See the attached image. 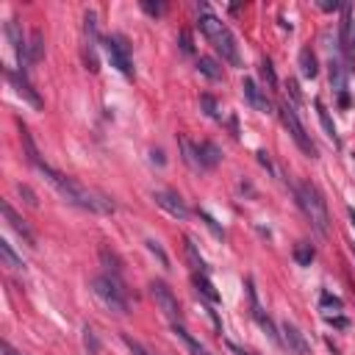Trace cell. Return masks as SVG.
I'll use <instances>...</instances> for the list:
<instances>
[{
	"instance_id": "cell-1",
	"label": "cell",
	"mask_w": 355,
	"mask_h": 355,
	"mask_svg": "<svg viewBox=\"0 0 355 355\" xmlns=\"http://www.w3.org/2000/svg\"><path fill=\"white\" fill-rule=\"evenodd\" d=\"M36 169L47 178V183H50L67 202H72V205H78V208H83V211H94V214H114V202H111L105 194L86 189L80 180H75V178H69V175L53 169L47 161H42Z\"/></svg>"
},
{
	"instance_id": "cell-2",
	"label": "cell",
	"mask_w": 355,
	"mask_h": 355,
	"mask_svg": "<svg viewBox=\"0 0 355 355\" xmlns=\"http://www.w3.org/2000/svg\"><path fill=\"white\" fill-rule=\"evenodd\" d=\"M197 22H200L202 36H205V39L214 44V50L222 55V61L239 67V64H241V58H239V44H236V36L230 33V28H227L219 17H214L208 8H202V14H200Z\"/></svg>"
},
{
	"instance_id": "cell-3",
	"label": "cell",
	"mask_w": 355,
	"mask_h": 355,
	"mask_svg": "<svg viewBox=\"0 0 355 355\" xmlns=\"http://www.w3.org/2000/svg\"><path fill=\"white\" fill-rule=\"evenodd\" d=\"M294 197H297V202H300V208L305 211V216L311 219V225L316 227V233L319 236H327V230H330V216H327V202H324V197H322V191L313 186V183H300L297 189H294Z\"/></svg>"
},
{
	"instance_id": "cell-4",
	"label": "cell",
	"mask_w": 355,
	"mask_h": 355,
	"mask_svg": "<svg viewBox=\"0 0 355 355\" xmlns=\"http://www.w3.org/2000/svg\"><path fill=\"white\" fill-rule=\"evenodd\" d=\"M92 294L114 313H128V297H125V288L119 283V277L114 275H97L92 277Z\"/></svg>"
},
{
	"instance_id": "cell-5",
	"label": "cell",
	"mask_w": 355,
	"mask_h": 355,
	"mask_svg": "<svg viewBox=\"0 0 355 355\" xmlns=\"http://www.w3.org/2000/svg\"><path fill=\"white\" fill-rule=\"evenodd\" d=\"M280 119H283V125L288 128V133H291V139H294V144L305 153V155H311V158H316V144L311 141V136H308V130H305V125L300 122V116H297V111L288 105V103H283L280 105Z\"/></svg>"
},
{
	"instance_id": "cell-6",
	"label": "cell",
	"mask_w": 355,
	"mask_h": 355,
	"mask_svg": "<svg viewBox=\"0 0 355 355\" xmlns=\"http://www.w3.org/2000/svg\"><path fill=\"white\" fill-rule=\"evenodd\" d=\"M103 47H105V55L111 58V67H116L122 75H133L130 44H128V39H125L122 33H111V36H105Z\"/></svg>"
},
{
	"instance_id": "cell-7",
	"label": "cell",
	"mask_w": 355,
	"mask_h": 355,
	"mask_svg": "<svg viewBox=\"0 0 355 355\" xmlns=\"http://www.w3.org/2000/svg\"><path fill=\"white\" fill-rule=\"evenodd\" d=\"M150 294H153L155 305L161 308V313H164L169 322H180V305H178V297H175V291H172L164 280H153V283H150Z\"/></svg>"
},
{
	"instance_id": "cell-8",
	"label": "cell",
	"mask_w": 355,
	"mask_h": 355,
	"mask_svg": "<svg viewBox=\"0 0 355 355\" xmlns=\"http://www.w3.org/2000/svg\"><path fill=\"white\" fill-rule=\"evenodd\" d=\"M153 200H155L158 208H164V211H166L169 216H175V219H186V216H189V208H186L183 197H180L178 191H172V189H155V191H153Z\"/></svg>"
},
{
	"instance_id": "cell-9",
	"label": "cell",
	"mask_w": 355,
	"mask_h": 355,
	"mask_svg": "<svg viewBox=\"0 0 355 355\" xmlns=\"http://www.w3.org/2000/svg\"><path fill=\"white\" fill-rule=\"evenodd\" d=\"M6 36H8V44H11V50H14L17 61H19V67L25 69V67L31 64V61H28V42H25V33H22V28H19L17 19H8V22H6Z\"/></svg>"
},
{
	"instance_id": "cell-10",
	"label": "cell",
	"mask_w": 355,
	"mask_h": 355,
	"mask_svg": "<svg viewBox=\"0 0 355 355\" xmlns=\"http://www.w3.org/2000/svg\"><path fill=\"white\" fill-rule=\"evenodd\" d=\"M83 33H86V44H83V55H86V67L92 72H97V17L94 11H86V25H83Z\"/></svg>"
},
{
	"instance_id": "cell-11",
	"label": "cell",
	"mask_w": 355,
	"mask_h": 355,
	"mask_svg": "<svg viewBox=\"0 0 355 355\" xmlns=\"http://www.w3.org/2000/svg\"><path fill=\"white\" fill-rule=\"evenodd\" d=\"M6 78H8V83L14 86V92L22 97V100H28L33 108H42V97L33 92V86L28 83V78H25V72H14L11 67H6Z\"/></svg>"
},
{
	"instance_id": "cell-12",
	"label": "cell",
	"mask_w": 355,
	"mask_h": 355,
	"mask_svg": "<svg viewBox=\"0 0 355 355\" xmlns=\"http://www.w3.org/2000/svg\"><path fill=\"white\" fill-rule=\"evenodd\" d=\"M3 216H6V222H8V227L25 241V244H31V247H36V233L31 230V225L11 208V202H3Z\"/></svg>"
},
{
	"instance_id": "cell-13",
	"label": "cell",
	"mask_w": 355,
	"mask_h": 355,
	"mask_svg": "<svg viewBox=\"0 0 355 355\" xmlns=\"http://www.w3.org/2000/svg\"><path fill=\"white\" fill-rule=\"evenodd\" d=\"M280 333H283V344H286L294 355H311V344H308V338L300 333L297 324H291V322H280Z\"/></svg>"
},
{
	"instance_id": "cell-14",
	"label": "cell",
	"mask_w": 355,
	"mask_h": 355,
	"mask_svg": "<svg viewBox=\"0 0 355 355\" xmlns=\"http://www.w3.org/2000/svg\"><path fill=\"white\" fill-rule=\"evenodd\" d=\"M330 86L336 89L341 108H349V94H347V69H344V64H341V61H336V58H330Z\"/></svg>"
},
{
	"instance_id": "cell-15",
	"label": "cell",
	"mask_w": 355,
	"mask_h": 355,
	"mask_svg": "<svg viewBox=\"0 0 355 355\" xmlns=\"http://www.w3.org/2000/svg\"><path fill=\"white\" fill-rule=\"evenodd\" d=\"M241 92H244V97H247V103L255 108V111H269V97L258 89V83L252 80V78H244V83H241Z\"/></svg>"
},
{
	"instance_id": "cell-16",
	"label": "cell",
	"mask_w": 355,
	"mask_h": 355,
	"mask_svg": "<svg viewBox=\"0 0 355 355\" xmlns=\"http://www.w3.org/2000/svg\"><path fill=\"white\" fill-rule=\"evenodd\" d=\"M197 158L202 169H214L222 161V150L214 141H197Z\"/></svg>"
},
{
	"instance_id": "cell-17",
	"label": "cell",
	"mask_w": 355,
	"mask_h": 355,
	"mask_svg": "<svg viewBox=\"0 0 355 355\" xmlns=\"http://www.w3.org/2000/svg\"><path fill=\"white\" fill-rule=\"evenodd\" d=\"M191 283H194L197 294H200V297H205V300H208L211 305H216V302H219V291L214 288V283L208 280V275H205V272H194Z\"/></svg>"
},
{
	"instance_id": "cell-18",
	"label": "cell",
	"mask_w": 355,
	"mask_h": 355,
	"mask_svg": "<svg viewBox=\"0 0 355 355\" xmlns=\"http://www.w3.org/2000/svg\"><path fill=\"white\" fill-rule=\"evenodd\" d=\"M172 333H175V336L189 347V352H191V355H208V349H205V347H202V344H200V341H197V338H194V336H191L180 322H172Z\"/></svg>"
},
{
	"instance_id": "cell-19",
	"label": "cell",
	"mask_w": 355,
	"mask_h": 355,
	"mask_svg": "<svg viewBox=\"0 0 355 355\" xmlns=\"http://www.w3.org/2000/svg\"><path fill=\"white\" fill-rule=\"evenodd\" d=\"M197 69H200V75H205L208 80H222V78H225L219 61L211 58V55H200V58H197Z\"/></svg>"
},
{
	"instance_id": "cell-20",
	"label": "cell",
	"mask_w": 355,
	"mask_h": 355,
	"mask_svg": "<svg viewBox=\"0 0 355 355\" xmlns=\"http://www.w3.org/2000/svg\"><path fill=\"white\" fill-rule=\"evenodd\" d=\"M300 72L305 78H316L319 75V64H316V55H313L311 47H302L300 50Z\"/></svg>"
},
{
	"instance_id": "cell-21",
	"label": "cell",
	"mask_w": 355,
	"mask_h": 355,
	"mask_svg": "<svg viewBox=\"0 0 355 355\" xmlns=\"http://www.w3.org/2000/svg\"><path fill=\"white\" fill-rule=\"evenodd\" d=\"M178 144H180V155H183V161H186L191 169L200 172L202 166H200V158H197V144H191L186 136H178Z\"/></svg>"
},
{
	"instance_id": "cell-22",
	"label": "cell",
	"mask_w": 355,
	"mask_h": 355,
	"mask_svg": "<svg viewBox=\"0 0 355 355\" xmlns=\"http://www.w3.org/2000/svg\"><path fill=\"white\" fill-rule=\"evenodd\" d=\"M313 105H316V114H319V122H322V128H324L327 139H330L333 144H338V136H336V125H333V119H330V114H327L324 103H322V100H316Z\"/></svg>"
},
{
	"instance_id": "cell-23",
	"label": "cell",
	"mask_w": 355,
	"mask_h": 355,
	"mask_svg": "<svg viewBox=\"0 0 355 355\" xmlns=\"http://www.w3.org/2000/svg\"><path fill=\"white\" fill-rule=\"evenodd\" d=\"M42 55H44V39H42V31L36 28V31L31 33V42H28V61L36 64Z\"/></svg>"
},
{
	"instance_id": "cell-24",
	"label": "cell",
	"mask_w": 355,
	"mask_h": 355,
	"mask_svg": "<svg viewBox=\"0 0 355 355\" xmlns=\"http://www.w3.org/2000/svg\"><path fill=\"white\" fill-rule=\"evenodd\" d=\"M294 261L300 263V266H311V261H313V255H316V250L308 244V241H297L294 244Z\"/></svg>"
},
{
	"instance_id": "cell-25",
	"label": "cell",
	"mask_w": 355,
	"mask_h": 355,
	"mask_svg": "<svg viewBox=\"0 0 355 355\" xmlns=\"http://www.w3.org/2000/svg\"><path fill=\"white\" fill-rule=\"evenodd\" d=\"M0 258H3V263L8 266V269H22L25 263H22V258L11 250V244L6 241V239H0Z\"/></svg>"
},
{
	"instance_id": "cell-26",
	"label": "cell",
	"mask_w": 355,
	"mask_h": 355,
	"mask_svg": "<svg viewBox=\"0 0 355 355\" xmlns=\"http://www.w3.org/2000/svg\"><path fill=\"white\" fill-rule=\"evenodd\" d=\"M100 261L111 269V275H114V277H119V275H122V263H119V258H116V252H114V250L100 247Z\"/></svg>"
},
{
	"instance_id": "cell-27",
	"label": "cell",
	"mask_w": 355,
	"mask_h": 355,
	"mask_svg": "<svg viewBox=\"0 0 355 355\" xmlns=\"http://www.w3.org/2000/svg\"><path fill=\"white\" fill-rule=\"evenodd\" d=\"M183 244H186V258H189V261H191V266H194V269H197V272H205V269H208V266H205V261H202V258H200V252H197V244H194V241H191V239H186V241H183Z\"/></svg>"
},
{
	"instance_id": "cell-28",
	"label": "cell",
	"mask_w": 355,
	"mask_h": 355,
	"mask_svg": "<svg viewBox=\"0 0 355 355\" xmlns=\"http://www.w3.org/2000/svg\"><path fill=\"white\" fill-rule=\"evenodd\" d=\"M200 105H202L205 116H211V119H219V116H222V114H219V103H216V97H211V94H200Z\"/></svg>"
},
{
	"instance_id": "cell-29",
	"label": "cell",
	"mask_w": 355,
	"mask_h": 355,
	"mask_svg": "<svg viewBox=\"0 0 355 355\" xmlns=\"http://www.w3.org/2000/svg\"><path fill=\"white\" fill-rule=\"evenodd\" d=\"M83 347H86V352H89V355H100V344H97V333H94V330H92L89 324L83 327Z\"/></svg>"
},
{
	"instance_id": "cell-30",
	"label": "cell",
	"mask_w": 355,
	"mask_h": 355,
	"mask_svg": "<svg viewBox=\"0 0 355 355\" xmlns=\"http://www.w3.org/2000/svg\"><path fill=\"white\" fill-rule=\"evenodd\" d=\"M144 244H147V250H150V252H153V255L158 258V263H161V266H169V255L164 252V247H161V244H158L155 239H147Z\"/></svg>"
},
{
	"instance_id": "cell-31",
	"label": "cell",
	"mask_w": 355,
	"mask_h": 355,
	"mask_svg": "<svg viewBox=\"0 0 355 355\" xmlns=\"http://www.w3.org/2000/svg\"><path fill=\"white\" fill-rule=\"evenodd\" d=\"M122 341H125V347L130 349V355H153L141 341H136V338H133V336H128V333L122 336Z\"/></svg>"
},
{
	"instance_id": "cell-32",
	"label": "cell",
	"mask_w": 355,
	"mask_h": 355,
	"mask_svg": "<svg viewBox=\"0 0 355 355\" xmlns=\"http://www.w3.org/2000/svg\"><path fill=\"white\" fill-rule=\"evenodd\" d=\"M139 6H141V11H144V14H150V17H161V14L166 11V6H164V3H153V0H141Z\"/></svg>"
},
{
	"instance_id": "cell-33",
	"label": "cell",
	"mask_w": 355,
	"mask_h": 355,
	"mask_svg": "<svg viewBox=\"0 0 355 355\" xmlns=\"http://www.w3.org/2000/svg\"><path fill=\"white\" fill-rule=\"evenodd\" d=\"M261 75H263V80L269 83V89L277 86V78H275V69H272V61H269V58L261 61Z\"/></svg>"
},
{
	"instance_id": "cell-34",
	"label": "cell",
	"mask_w": 355,
	"mask_h": 355,
	"mask_svg": "<svg viewBox=\"0 0 355 355\" xmlns=\"http://www.w3.org/2000/svg\"><path fill=\"white\" fill-rule=\"evenodd\" d=\"M178 42H180V50L183 53H194V44H191V33L189 31H180V39Z\"/></svg>"
},
{
	"instance_id": "cell-35",
	"label": "cell",
	"mask_w": 355,
	"mask_h": 355,
	"mask_svg": "<svg viewBox=\"0 0 355 355\" xmlns=\"http://www.w3.org/2000/svg\"><path fill=\"white\" fill-rule=\"evenodd\" d=\"M322 308H336V311H341V300L324 291V294H322Z\"/></svg>"
},
{
	"instance_id": "cell-36",
	"label": "cell",
	"mask_w": 355,
	"mask_h": 355,
	"mask_svg": "<svg viewBox=\"0 0 355 355\" xmlns=\"http://www.w3.org/2000/svg\"><path fill=\"white\" fill-rule=\"evenodd\" d=\"M17 189H19V194L25 197V202H28V205H36V194H33V191H31L28 186H22V183H19Z\"/></svg>"
},
{
	"instance_id": "cell-37",
	"label": "cell",
	"mask_w": 355,
	"mask_h": 355,
	"mask_svg": "<svg viewBox=\"0 0 355 355\" xmlns=\"http://www.w3.org/2000/svg\"><path fill=\"white\" fill-rule=\"evenodd\" d=\"M200 216H202V219H205V225H208V227H211V230H214V233H216V236H225V230H222V227H219V225H216V222H214V219H211V216H208V214H205V211H202V214H200Z\"/></svg>"
},
{
	"instance_id": "cell-38",
	"label": "cell",
	"mask_w": 355,
	"mask_h": 355,
	"mask_svg": "<svg viewBox=\"0 0 355 355\" xmlns=\"http://www.w3.org/2000/svg\"><path fill=\"white\" fill-rule=\"evenodd\" d=\"M319 8H322V11H338V8H344V6L336 3V0H333V3H330V0H319Z\"/></svg>"
},
{
	"instance_id": "cell-39",
	"label": "cell",
	"mask_w": 355,
	"mask_h": 355,
	"mask_svg": "<svg viewBox=\"0 0 355 355\" xmlns=\"http://www.w3.org/2000/svg\"><path fill=\"white\" fill-rule=\"evenodd\" d=\"M0 349H3V355H19V352H17V349H14L8 341H3V347H0Z\"/></svg>"
},
{
	"instance_id": "cell-40",
	"label": "cell",
	"mask_w": 355,
	"mask_h": 355,
	"mask_svg": "<svg viewBox=\"0 0 355 355\" xmlns=\"http://www.w3.org/2000/svg\"><path fill=\"white\" fill-rule=\"evenodd\" d=\"M258 161H261V164H263V166H266V169L272 172V164H269V158H266V153H258Z\"/></svg>"
},
{
	"instance_id": "cell-41",
	"label": "cell",
	"mask_w": 355,
	"mask_h": 355,
	"mask_svg": "<svg viewBox=\"0 0 355 355\" xmlns=\"http://www.w3.org/2000/svg\"><path fill=\"white\" fill-rule=\"evenodd\" d=\"M153 161H158V164H164V153H161V150H153Z\"/></svg>"
},
{
	"instance_id": "cell-42",
	"label": "cell",
	"mask_w": 355,
	"mask_h": 355,
	"mask_svg": "<svg viewBox=\"0 0 355 355\" xmlns=\"http://www.w3.org/2000/svg\"><path fill=\"white\" fill-rule=\"evenodd\" d=\"M347 216H349V225L355 227V208H347Z\"/></svg>"
},
{
	"instance_id": "cell-43",
	"label": "cell",
	"mask_w": 355,
	"mask_h": 355,
	"mask_svg": "<svg viewBox=\"0 0 355 355\" xmlns=\"http://www.w3.org/2000/svg\"><path fill=\"white\" fill-rule=\"evenodd\" d=\"M349 44H355V25L349 28Z\"/></svg>"
},
{
	"instance_id": "cell-44",
	"label": "cell",
	"mask_w": 355,
	"mask_h": 355,
	"mask_svg": "<svg viewBox=\"0 0 355 355\" xmlns=\"http://www.w3.org/2000/svg\"><path fill=\"white\" fill-rule=\"evenodd\" d=\"M352 255H355V247H352Z\"/></svg>"
}]
</instances>
